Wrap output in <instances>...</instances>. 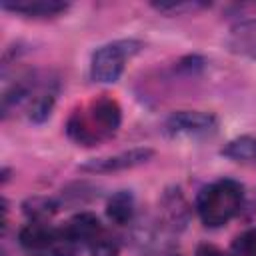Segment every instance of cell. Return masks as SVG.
<instances>
[{"mask_svg": "<svg viewBox=\"0 0 256 256\" xmlns=\"http://www.w3.org/2000/svg\"><path fill=\"white\" fill-rule=\"evenodd\" d=\"M122 124L120 104L102 94L72 110L66 122V134L78 146H96L112 138Z\"/></svg>", "mask_w": 256, "mask_h": 256, "instance_id": "obj_1", "label": "cell"}, {"mask_svg": "<svg viewBox=\"0 0 256 256\" xmlns=\"http://www.w3.org/2000/svg\"><path fill=\"white\" fill-rule=\"evenodd\" d=\"M244 204V186L238 180L222 178L204 186L196 198V212L204 226L218 228L228 224Z\"/></svg>", "mask_w": 256, "mask_h": 256, "instance_id": "obj_2", "label": "cell"}, {"mask_svg": "<svg viewBox=\"0 0 256 256\" xmlns=\"http://www.w3.org/2000/svg\"><path fill=\"white\" fill-rule=\"evenodd\" d=\"M142 42L134 38L116 40L94 50L90 58V78L98 84H114L124 72L126 62L142 50Z\"/></svg>", "mask_w": 256, "mask_h": 256, "instance_id": "obj_3", "label": "cell"}, {"mask_svg": "<svg viewBox=\"0 0 256 256\" xmlns=\"http://www.w3.org/2000/svg\"><path fill=\"white\" fill-rule=\"evenodd\" d=\"M218 120L210 112H200V110H178L172 112L164 120V134L170 138H180V136H208L216 132Z\"/></svg>", "mask_w": 256, "mask_h": 256, "instance_id": "obj_4", "label": "cell"}, {"mask_svg": "<svg viewBox=\"0 0 256 256\" xmlns=\"http://www.w3.org/2000/svg\"><path fill=\"white\" fill-rule=\"evenodd\" d=\"M154 156V150L148 146H138V148H130V150H122L118 154H110V156H100V158H90L86 162H82L78 168L82 172L88 174H110V172H122V170H130L136 166L146 164L150 158Z\"/></svg>", "mask_w": 256, "mask_h": 256, "instance_id": "obj_5", "label": "cell"}, {"mask_svg": "<svg viewBox=\"0 0 256 256\" xmlns=\"http://www.w3.org/2000/svg\"><path fill=\"white\" fill-rule=\"evenodd\" d=\"M0 8L24 18H54L64 14L70 4L62 0H2Z\"/></svg>", "mask_w": 256, "mask_h": 256, "instance_id": "obj_6", "label": "cell"}, {"mask_svg": "<svg viewBox=\"0 0 256 256\" xmlns=\"http://www.w3.org/2000/svg\"><path fill=\"white\" fill-rule=\"evenodd\" d=\"M60 236V228L50 226L48 222H30L18 232V242L26 250H48L54 246V242Z\"/></svg>", "mask_w": 256, "mask_h": 256, "instance_id": "obj_7", "label": "cell"}, {"mask_svg": "<svg viewBox=\"0 0 256 256\" xmlns=\"http://www.w3.org/2000/svg\"><path fill=\"white\" fill-rule=\"evenodd\" d=\"M60 230H62V234L66 238L74 240L76 244H82V242L98 240L100 234H102V224H100L96 214H92V212H78Z\"/></svg>", "mask_w": 256, "mask_h": 256, "instance_id": "obj_8", "label": "cell"}, {"mask_svg": "<svg viewBox=\"0 0 256 256\" xmlns=\"http://www.w3.org/2000/svg\"><path fill=\"white\" fill-rule=\"evenodd\" d=\"M56 94H58V86L54 80H46L44 84H40L28 102V118L36 124L44 122L52 114V108L56 104Z\"/></svg>", "mask_w": 256, "mask_h": 256, "instance_id": "obj_9", "label": "cell"}, {"mask_svg": "<svg viewBox=\"0 0 256 256\" xmlns=\"http://www.w3.org/2000/svg\"><path fill=\"white\" fill-rule=\"evenodd\" d=\"M134 212H136V200L130 190H118L106 202V216L114 224L120 226L128 224L134 218Z\"/></svg>", "mask_w": 256, "mask_h": 256, "instance_id": "obj_10", "label": "cell"}, {"mask_svg": "<svg viewBox=\"0 0 256 256\" xmlns=\"http://www.w3.org/2000/svg\"><path fill=\"white\" fill-rule=\"evenodd\" d=\"M230 48L242 54L256 56V18L240 20L230 34Z\"/></svg>", "mask_w": 256, "mask_h": 256, "instance_id": "obj_11", "label": "cell"}, {"mask_svg": "<svg viewBox=\"0 0 256 256\" xmlns=\"http://www.w3.org/2000/svg\"><path fill=\"white\" fill-rule=\"evenodd\" d=\"M60 210V202L52 196H30L22 202V212L30 222H48Z\"/></svg>", "mask_w": 256, "mask_h": 256, "instance_id": "obj_12", "label": "cell"}, {"mask_svg": "<svg viewBox=\"0 0 256 256\" xmlns=\"http://www.w3.org/2000/svg\"><path fill=\"white\" fill-rule=\"evenodd\" d=\"M222 156L234 160V162H250L256 164V138L254 136H240L230 140L222 150Z\"/></svg>", "mask_w": 256, "mask_h": 256, "instance_id": "obj_13", "label": "cell"}, {"mask_svg": "<svg viewBox=\"0 0 256 256\" xmlns=\"http://www.w3.org/2000/svg\"><path fill=\"white\" fill-rule=\"evenodd\" d=\"M226 256H256V228H248L238 234Z\"/></svg>", "mask_w": 256, "mask_h": 256, "instance_id": "obj_14", "label": "cell"}, {"mask_svg": "<svg viewBox=\"0 0 256 256\" xmlns=\"http://www.w3.org/2000/svg\"><path fill=\"white\" fill-rule=\"evenodd\" d=\"M150 6H152L154 10H158L160 14H166V16H180V14H186V12H194V10L208 8L210 4H206V2H174V0H168V2H152Z\"/></svg>", "mask_w": 256, "mask_h": 256, "instance_id": "obj_15", "label": "cell"}, {"mask_svg": "<svg viewBox=\"0 0 256 256\" xmlns=\"http://www.w3.org/2000/svg\"><path fill=\"white\" fill-rule=\"evenodd\" d=\"M120 248L112 238H98L92 242L90 256H118Z\"/></svg>", "mask_w": 256, "mask_h": 256, "instance_id": "obj_16", "label": "cell"}, {"mask_svg": "<svg viewBox=\"0 0 256 256\" xmlns=\"http://www.w3.org/2000/svg\"><path fill=\"white\" fill-rule=\"evenodd\" d=\"M196 256H226L218 246H214V244H208V242H202V244H198V248H196Z\"/></svg>", "mask_w": 256, "mask_h": 256, "instance_id": "obj_17", "label": "cell"}, {"mask_svg": "<svg viewBox=\"0 0 256 256\" xmlns=\"http://www.w3.org/2000/svg\"><path fill=\"white\" fill-rule=\"evenodd\" d=\"M8 178H10V176H8V168H2V184H6Z\"/></svg>", "mask_w": 256, "mask_h": 256, "instance_id": "obj_18", "label": "cell"}]
</instances>
